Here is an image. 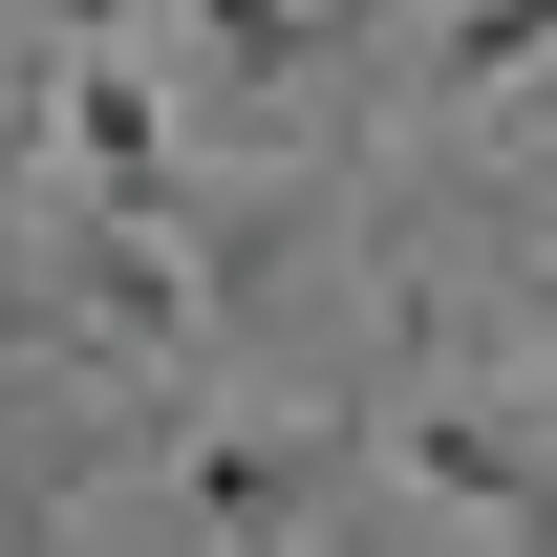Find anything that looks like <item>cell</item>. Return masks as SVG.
<instances>
[{"mask_svg": "<svg viewBox=\"0 0 557 557\" xmlns=\"http://www.w3.org/2000/svg\"><path fill=\"white\" fill-rule=\"evenodd\" d=\"M44 129H65V172L108 214H150V172H172V86L129 65V44H65V86H44Z\"/></svg>", "mask_w": 557, "mask_h": 557, "instance_id": "7a4b0ae2", "label": "cell"}, {"mask_svg": "<svg viewBox=\"0 0 557 557\" xmlns=\"http://www.w3.org/2000/svg\"><path fill=\"white\" fill-rule=\"evenodd\" d=\"M194 44H214V65H236V86H300V44H344V22H300V0H214Z\"/></svg>", "mask_w": 557, "mask_h": 557, "instance_id": "8992f818", "label": "cell"}, {"mask_svg": "<svg viewBox=\"0 0 557 557\" xmlns=\"http://www.w3.org/2000/svg\"><path fill=\"white\" fill-rule=\"evenodd\" d=\"M65 278H86V344H129V364H194V258H172V214H86L65 236Z\"/></svg>", "mask_w": 557, "mask_h": 557, "instance_id": "6da1fadb", "label": "cell"}, {"mask_svg": "<svg viewBox=\"0 0 557 557\" xmlns=\"http://www.w3.org/2000/svg\"><path fill=\"white\" fill-rule=\"evenodd\" d=\"M194 515H214V557H278L300 515H322V429H214V450H194Z\"/></svg>", "mask_w": 557, "mask_h": 557, "instance_id": "3957f363", "label": "cell"}, {"mask_svg": "<svg viewBox=\"0 0 557 557\" xmlns=\"http://www.w3.org/2000/svg\"><path fill=\"white\" fill-rule=\"evenodd\" d=\"M408 472L472 493V515H515V536H557V450H536L515 408H408Z\"/></svg>", "mask_w": 557, "mask_h": 557, "instance_id": "277c9868", "label": "cell"}, {"mask_svg": "<svg viewBox=\"0 0 557 557\" xmlns=\"http://www.w3.org/2000/svg\"><path fill=\"white\" fill-rule=\"evenodd\" d=\"M557 65V0H472V22H429V86H515Z\"/></svg>", "mask_w": 557, "mask_h": 557, "instance_id": "5b68a950", "label": "cell"}, {"mask_svg": "<svg viewBox=\"0 0 557 557\" xmlns=\"http://www.w3.org/2000/svg\"><path fill=\"white\" fill-rule=\"evenodd\" d=\"M22 150H44V86H22V65H0V172H22Z\"/></svg>", "mask_w": 557, "mask_h": 557, "instance_id": "52a82bcc", "label": "cell"}]
</instances>
